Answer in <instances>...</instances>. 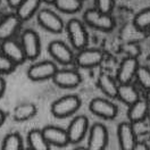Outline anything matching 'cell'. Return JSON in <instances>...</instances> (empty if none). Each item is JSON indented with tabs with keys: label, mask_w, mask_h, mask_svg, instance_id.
<instances>
[{
	"label": "cell",
	"mask_w": 150,
	"mask_h": 150,
	"mask_svg": "<svg viewBox=\"0 0 150 150\" xmlns=\"http://www.w3.org/2000/svg\"><path fill=\"white\" fill-rule=\"evenodd\" d=\"M38 22L39 24L47 31L58 34L64 28V22L56 13L50 9H43L38 14Z\"/></svg>",
	"instance_id": "obj_11"
},
{
	"label": "cell",
	"mask_w": 150,
	"mask_h": 150,
	"mask_svg": "<svg viewBox=\"0 0 150 150\" xmlns=\"http://www.w3.org/2000/svg\"><path fill=\"white\" fill-rule=\"evenodd\" d=\"M74 150H88V149H86L85 147H76Z\"/></svg>",
	"instance_id": "obj_36"
},
{
	"label": "cell",
	"mask_w": 150,
	"mask_h": 150,
	"mask_svg": "<svg viewBox=\"0 0 150 150\" xmlns=\"http://www.w3.org/2000/svg\"><path fill=\"white\" fill-rule=\"evenodd\" d=\"M21 45H22L26 59L34 60L40 55L41 43H40V38L35 31L25 30L21 37Z\"/></svg>",
	"instance_id": "obj_6"
},
{
	"label": "cell",
	"mask_w": 150,
	"mask_h": 150,
	"mask_svg": "<svg viewBox=\"0 0 150 150\" xmlns=\"http://www.w3.org/2000/svg\"><path fill=\"white\" fill-rule=\"evenodd\" d=\"M117 137L121 150H133L137 144V135L130 122H122L117 127Z\"/></svg>",
	"instance_id": "obj_15"
},
{
	"label": "cell",
	"mask_w": 150,
	"mask_h": 150,
	"mask_svg": "<svg viewBox=\"0 0 150 150\" xmlns=\"http://www.w3.org/2000/svg\"><path fill=\"white\" fill-rule=\"evenodd\" d=\"M66 31L68 33L69 41L72 46L76 50H83L85 49L89 42V35L86 32L84 24L76 18H72L67 22Z\"/></svg>",
	"instance_id": "obj_2"
},
{
	"label": "cell",
	"mask_w": 150,
	"mask_h": 150,
	"mask_svg": "<svg viewBox=\"0 0 150 150\" xmlns=\"http://www.w3.org/2000/svg\"><path fill=\"white\" fill-rule=\"evenodd\" d=\"M54 5L58 10L66 14H74L82 8L81 0H56Z\"/></svg>",
	"instance_id": "obj_25"
},
{
	"label": "cell",
	"mask_w": 150,
	"mask_h": 150,
	"mask_svg": "<svg viewBox=\"0 0 150 150\" xmlns=\"http://www.w3.org/2000/svg\"><path fill=\"white\" fill-rule=\"evenodd\" d=\"M89 108L92 114H94L98 117H101L103 120H114L118 112L117 106L115 103L103 98L92 99L90 101Z\"/></svg>",
	"instance_id": "obj_7"
},
{
	"label": "cell",
	"mask_w": 150,
	"mask_h": 150,
	"mask_svg": "<svg viewBox=\"0 0 150 150\" xmlns=\"http://www.w3.org/2000/svg\"><path fill=\"white\" fill-rule=\"evenodd\" d=\"M5 121H6V114L2 112L1 109H0V126L5 123Z\"/></svg>",
	"instance_id": "obj_33"
},
{
	"label": "cell",
	"mask_w": 150,
	"mask_h": 150,
	"mask_svg": "<svg viewBox=\"0 0 150 150\" xmlns=\"http://www.w3.org/2000/svg\"><path fill=\"white\" fill-rule=\"evenodd\" d=\"M40 4H41V0H24L16 9V15L22 22L28 21L35 14Z\"/></svg>",
	"instance_id": "obj_22"
},
{
	"label": "cell",
	"mask_w": 150,
	"mask_h": 150,
	"mask_svg": "<svg viewBox=\"0 0 150 150\" xmlns=\"http://www.w3.org/2000/svg\"><path fill=\"white\" fill-rule=\"evenodd\" d=\"M28 148L31 150H50V144L47 142L41 130H31L28 134Z\"/></svg>",
	"instance_id": "obj_20"
},
{
	"label": "cell",
	"mask_w": 150,
	"mask_h": 150,
	"mask_svg": "<svg viewBox=\"0 0 150 150\" xmlns=\"http://www.w3.org/2000/svg\"><path fill=\"white\" fill-rule=\"evenodd\" d=\"M138 68H139V63L135 57L124 58L118 67V72L116 76V81L118 82V84L131 83V81L137 75Z\"/></svg>",
	"instance_id": "obj_12"
},
{
	"label": "cell",
	"mask_w": 150,
	"mask_h": 150,
	"mask_svg": "<svg viewBox=\"0 0 150 150\" xmlns=\"http://www.w3.org/2000/svg\"><path fill=\"white\" fill-rule=\"evenodd\" d=\"M147 101L146 100H138L135 103H133L130 106L129 112H127V117H129V122L132 124H138L142 122L147 118Z\"/></svg>",
	"instance_id": "obj_19"
},
{
	"label": "cell",
	"mask_w": 150,
	"mask_h": 150,
	"mask_svg": "<svg viewBox=\"0 0 150 150\" xmlns=\"http://www.w3.org/2000/svg\"><path fill=\"white\" fill-rule=\"evenodd\" d=\"M84 21L89 26L105 32L112 31L115 26V21L110 16V14H103L96 8L88 9L85 11Z\"/></svg>",
	"instance_id": "obj_3"
},
{
	"label": "cell",
	"mask_w": 150,
	"mask_h": 150,
	"mask_svg": "<svg viewBox=\"0 0 150 150\" xmlns=\"http://www.w3.org/2000/svg\"><path fill=\"white\" fill-rule=\"evenodd\" d=\"M88 131H89V120L86 118V116H83V115L76 116L72 120V122L66 130L69 143L76 144L81 142Z\"/></svg>",
	"instance_id": "obj_8"
},
{
	"label": "cell",
	"mask_w": 150,
	"mask_h": 150,
	"mask_svg": "<svg viewBox=\"0 0 150 150\" xmlns=\"http://www.w3.org/2000/svg\"><path fill=\"white\" fill-rule=\"evenodd\" d=\"M147 108H148V112H147V117L150 120V98L148 99V101H147Z\"/></svg>",
	"instance_id": "obj_34"
},
{
	"label": "cell",
	"mask_w": 150,
	"mask_h": 150,
	"mask_svg": "<svg viewBox=\"0 0 150 150\" xmlns=\"http://www.w3.org/2000/svg\"><path fill=\"white\" fill-rule=\"evenodd\" d=\"M103 60V52L97 48H85L80 50L75 56V62L77 66L82 68H92L100 65Z\"/></svg>",
	"instance_id": "obj_10"
},
{
	"label": "cell",
	"mask_w": 150,
	"mask_h": 150,
	"mask_svg": "<svg viewBox=\"0 0 150 150\" xmlns=\"http://www.w3.org/2000/svg\"><path fill=\"white\" fill-rule=\"evenodd\" d=\"M5 91H6V81H5V79L0 75V99L4 97Z\"/></svg>",
	"instance_id": "obj_30"
},
{
	"label": "cell",
	"mask_w": 150,
	"mask_h": 150,
	"mask_svg": "<svg viewBox=\"0 0 150 150\" xmlns=\"http://www.w3.org/2000/svg\"><path fill=\"white\" fill-rule=\"evenodd\" d=\"M81 1H83V0H81Z\"/></svg>",
	"instance_id": "obj_38"
},
{
	"label": "cell",
	"mask_w": 150,
	"mask_h": 150,
	"mask_svg": "<svg viewBox=\"0 0 150 150\" xmlns=\"http://www.w3.org/2000/svg\"><path fill=\"white\" fill-rule=\"evenodd\" d=\"M133 150H150V148L148 147V144L144 143V142H137V144L133 148Z\"/></svg>",
	"instance_id": "obj_32"
},
{
	"label": "cell",
	"mask_w": 150,
	"mask_h": 150,
	"mask_svg": "<svg viewBox=\"0 0 150 150\" xmlns=\"http://www.w3.org/2000/svg\"><path fill=\"white\" fill-rule=\"evenodd\" d=\"M96 1V9L101 11L103 14H110L114 8L115 0H94Z\"/></svg>",
	"instance_id": "obj_29"
},
{
	"label": "cell",
	"mask_w": 150,
	"mask_h": 150,
	"mask_svg": "<svg viewBox=\"0 0 150 150\" xmlns=\"http://www.w3.org/2000/svg\"><path fill=\"white\" fill-rule=\"evenodd\" d=\"M22 21L16 14H10L0 21V42L9 40L17 32Z\"/></svg>",
	"instance_id": "obj_17"
},
{
	"label": "cell",
	"mask_w": 150,
	"mask_h": 150,
	"mask_svg": "<svg viewBox=\"0 0 150 150\" xmlns=\"http://www.w3.org/2000/svg\"><path fill=\"white\" fill-rule=\"evenodd\" d=\"M57 71L58 68L54 62L45 60L30 66L28 69V76L31 81L41 82L52 79Z\"/></svg>",
	"instance_id": "obj_4"
},
{
	"label": "cell",
	"mask_w": 150,
	"mask_h": 150,
	"mask_svg": "<svg viewBox=\"0 0 150 150\" xmlns=\"http://www.w3.org/2000/svg\"><path fill=\"white\" fill-rule=\"evenodd\" d=\"M81 107V100L75 94H67L57 99L51 105V112L56 118H66L77 112Z\"/></svg>",
	"instance_id": "obj_1"
},
{
	"label": "cell",
	"mask_w": 150,
	"mask_h": 150,
	"mask_svg": "<svg viewBox=\"0 0 150 150\" xmlns=\"http://www.w3.org/2000/svg\"><path fill=\"white\" fill-rule=\"evenodd\" d=\"M98 86L100 88L101 92L109 98H117L118 84L115 79L108 74H101L98 79Z\"/></svg>",
	"instance_id": "obj_21"
},
{
	"label": "cell",
	"mask_w": 150,
	"mask_h": 150,
	"mask_svg": "<svg viewBox=\"0 0 150 150\" xmlns=\"http://www.w3.org/2000/svg\"><path fill=\"white\" fill-rule=\"evenodd\" d=\"M133 25L140 31H147L150 28V8L139 11L133 19Z\"/></svg>",
	"instance_id": "obj_26"
},
{
	"label": "cell",
	"mask_w": 150,
	"mask_h": 150,
	"mask_svg": "<svg viewBox=\"0 0 150 150\" xmlns=\"http://www.w3.org/2000/svg\"><path fill=\"white\" fill-rule=\"evenodd\" d=\"M23 1H24V0H7V2H8V5H9V7L14 8V9H17Z\"/></svg>",
	"instance_id": "obj_31"
},
{
	"label": "cell",
	"mask_w": 150,
	"mask_h": 150,
	"mask_svg": "<svg viewBox=\"0 0 150 150\" xmlns=\"http://www.w3.org/2000/svg\"><path fill=\"white\" fill-rule=\"evenodd\" d=\"M0 50H1L2 55H5L16 66L23 64L25 62V59H26L21 42L15 41L14 39H9V40H6V41H2L1 46H0Z\"/></svg>",
	"instance_id": "obj_13"
},
{
	"label": "cell",
	"mask_w": 150,
	"mask_h": 150,
	"mask_svg": "<svg viewBox=\"0 0 150 150\" xmlns=\"http://www.w3.org/2000/svg\"><path fill=\"white\" fill-rule=\"evenodd\" d=\"M52 81L62 89H74L81 83L82 77L74 69H58L52 77Z\"/></svg>",
	"instance_id": "obj_14"
},
{
	"label": "cell",
	"mask_w": 150,
	"mask_h": 150,
	"mask_svg": "<svg viewBox=\"0 0 150 150\" xmlns=\"http://www.w3.org/2000/svg\"><path fill=\"white\" fill-rule=\"evenodd\" d=\"M48 51L50 56L62 65H69L75 60V56L71 48L59 40L51 41L48 46Z\"/></svg>",
	"instance_id": "obj_9"
},
{
	"label": "cell",
	"mask_w": 150,
	"mask_h": 150,
	"mask_svg": "<svg viewBox=\"0 0 150 150\" xmlns=\"http://www.w3.org/2000/svg\"><path fill=\"white\" fill-rule=\"evenodd\" d=\"M135 79L138 80L139 84L147 91H150V69L144 66H139Z\"/></svg>",
	"instance_id": "obj_27"
},
{
	"label": "cell",
	"mask_w": 150,
	"mask_h": 150,
	"mask_svg": "<svg viewBox=\"0 0 150 150\" xmlns=\"http://www.w3.org/2000/svg\"><path fill=\"white\" fill-rule=\"evenodd\" d=\"M16 65L9 60L5 55L0 52V75L2 74H9L15 69Z\"/></svg>",
	"instance_id": "obj_28"
},
{
	"label": "cell",
	"mask_w": 150,
	"mask_h": 150,
	"mask_svg": "<svg viewBox=\"0 0 150 150\" xmlns=\"http://www.w3.org/2000/svg\"><path fill=\"white\" fill-rule=\"evenodd\" d=\"M37 114V107L33 103H22L17 106L14 112H13V116H14V120L17 121V122H24V121H28L30 118H32L34 115Z\"/></svg>",
	"instance_id": "obj_23"
},
{
	"label": "cell",
	"mask_w": 150,
	"mask_h": 150,
	"mask_svg": "<svg viewBox=\"0 0 150 150\" xmlns=\"http://www.w3.org/2000/svg\"><path fill=\"white\" fill-rule=\"evenodd\" d=\"M107 144H108V130H107V127L100 123L93 124L89 131V139H88L86 149L105 150Z\"/></svg>",
	"instance_id": "obj_5"
},
{
	"label": "cell",
	"mask_w": 150,
	"mask_h": 150,
	"mask_svg": "<svg viewBox=\"0 0 150 150\" xmlns=\"http://www.w3.org/2000/svg\"><path fill=\"white\" fill-rule=\"evenodd\" d=\"M23 139L21 137V134L17 132H13L9 133L5 137V139L2 141V146L1 150H23Z\"/></svg>",
	"instance_id": "obj_24"
},
{
	"label": "cell",
	"mask_w": 150,
	"mask_h": 150,
	"mask_svg": "<svg viewBox=\"0 0 150 150\" xmlns=\"http://www.w3.org/2000/svg\"><path fill=\"white\" fill-rule=\"evenodd\" d=\"M41 131L50 146L65 147L69 143L67 132L64 129H60V127L54 126V125H48V126H45Z\"/></svg>",
	"instance_id": "obj_16"
},
{
	"label": "cell",
	"mask_w": 150,
	"mask_h": 150,
	"mask_svg": "<svg viewBox=\"0 0 150 150\" xmlns=\"http://www.w3.org/2000/svg\"><path fill=\"white\" fill-rule=\"evenodd\" d=\"M117 98L127 106H132L138 100H140L138 90L131 84H118V91H117Z\"/></svg>",
	"instance_id": "obj_18"
},
{
	"label": "cell",
	"mask_w": 150,
	"mask_h": 150,
	"mask_svg": "<svg viewBox=\"0 0 150 150\" xmlns=\"http://www.w3.org/2000/svg\"><path fill=\"white\" fill-rule=\"evenodd\" d=\"M23 150H31V149H30V148H28H28H24V149H23Z\"/></svg>",
	"instance_id": "obj_37"
},
{
	"label": "cell",
	"mask_w": 150,
	"mask_h": 150,
	"mask_svg": "<svg viewBox=\"0 0 150 150\" xmlns=\"http://www.w3.org/2000/svg\"><path fill=\"white\" fill-rule=\"evenodd\" d=\"M42 1L46 2V4H55L56 0H41V2H42Z\"/></svg>",
	"instance_id": "obj_35"
}]
</instances>
